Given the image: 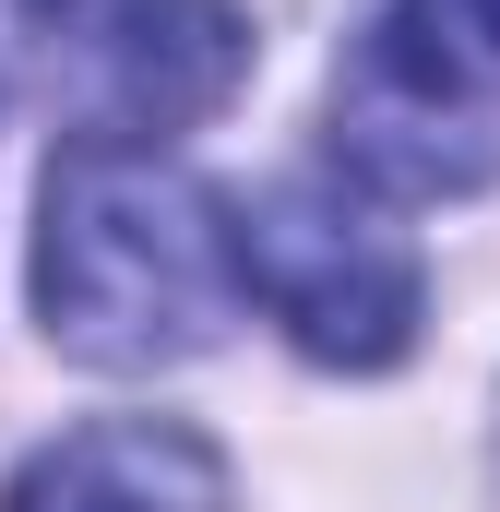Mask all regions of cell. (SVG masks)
Listing matches in <instances>:
<instances>
[{"instance_id": "obj_1", "label": "cell", "mask_w": 500, "mask_h": 512, "mask_svg": "<svg viewBox=\"0 0 500 512\" xmlns=\"http://www.w3.org/2000/svg\"><path fill=\"white\" fill-rule=\"evenodd\" d=\"M36 310L84 370H179V358H203L227 334V310H239L227 191H203L167 143L72 131L48 155Z\"/></svg>"}, {"instance_id": "obj_2", "label": "cell", "mask_w": 500, "mask_h": 512, "mask_svg": "<svg viewBox=\"0 0 500 512\" xmlns=\"http://www.w3.org/2000/svg\"><path fill=\"white\" fill-rule=\"evenodd\" d=\"M227 262H239V298H262L322 370H393L417 346L429 274L405 251V227H381L334 179H274L227 203Z\"/></svg>"}, {"instance_id": "obj_3", "label": "cell", "mask_w": 500, "mask_h": 512, "mask_svg": "<svg viewBox=\"0 0 500 512\" xmlns=\"http://www.w3.org/2000/svg\"><path fill=\"white\" fill-rule=\"evenodd\" d=\"M334 167L381 203H453L500 167V108L465 72L453 0H393L334 72Z\"/></svg>"}, {"instance_id": "obj_4", "label": "cell", "mask_w": 500, "mask_h": 512, "mask_svg": "<svg viewBox=\"0 0 500 512\" xmlns=\"http://www.w3.org/2000/svg\"><path fill=\"white\" fill-rule=\"evenodd\" d=\"M48 24L84 48V84H96V131L108 143H167L179 120L227 108V84L250 72L239 0H60Z\"/></svg>"}, {"instance_id": "obj_5", "label": "cell", "mask_w": 500, "mask_h": 512, "mask_svg": "<svg viewBox=\"0 0 500 512\" xmlns=\"http://www.w3.org/2000/svg\"><path fill=\"white\" fill-rule=\"evenodd\" d=\"M0 512H227V465L179 417H96L48 441Z\"/></svg>"}, {"instance_id": "obj_6", "label": "cell", "mask_w": 500, "mask_h": 512, "mask_svg": "<svg viewBox=\"0 0 500 512\" xmlns=\"http://www.w3.org/2000/svg\"><path fill=\"white\" fill-rule=\"evenodd\" d=\"M453 12H465V36H489V48H500V0H453Z\"/></svg>"}]
</instances>
